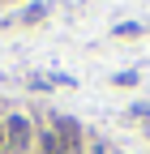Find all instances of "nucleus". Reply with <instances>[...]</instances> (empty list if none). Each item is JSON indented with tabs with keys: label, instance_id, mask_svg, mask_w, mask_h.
<instances>
[{
	"label": "nucleus",
	"instance_id": "1",
	"mask_svg": "<svg viewBox=\"0 0 150 154\" xmlns=\"http://www.w3.org/2000/svg\"><path fill=\"white\" fill-rule=\"evenodd\" d=\"M5 133H9V141H13V146H26V141H30V124H26V120H9Z\"/></svg>",
	"mask_w": 150,
	"mask_h": 154
},
{
	"label": "nucleus",
	"instance_id": "2",
	"mask_svg": "<svg viewBox=\"0 0 150 154\" xmlns=\"http://www.w3.org/2000/svg\"><path fill=\"white\" fill-rule=\"evenodd\" d=\"M56 128H60L64 141H77V124H73V120H64V116H60V120H56Z\"/></svg>",
	"mask_w": 150,
	"mask_h": 154
},
{
	"label": "nucleus",
	"instance_id": "3",
	"mask_svg": "<svg viewBox=\"0 0 150 154\" xmlns=\"http://www.w3.org/2000/svg\"><path fill=\"white\" fill-rule=\"evenodd\" d=\"M0 146H5V137H0Z\"/></svg>",
	"mask_w": 150,
	"mask_h": 154
}]
</instances>
